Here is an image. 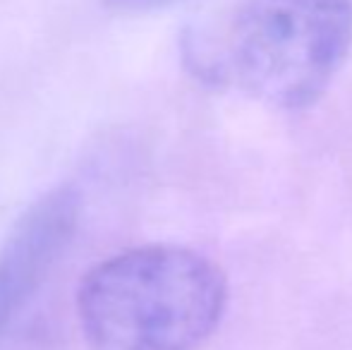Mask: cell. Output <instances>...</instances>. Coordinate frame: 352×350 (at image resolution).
Wrapping results in <instances>:
<instances>
[{
    "label": "cell",
    "mask_w": 352,
    "mask_h": 350,
    "mask_svg": "<svg viewBox=\"0 0 352 350\" xmlns=\"http://www.w3.org/2000/svg\"><path fill=\"white\" fill-rule=\"evenodd\" d=\"M226 276L177 245H144L96 264L77 290V314L98 350H195L226 309Z\"/></svg>",
    "instance_id": "obj_1"
},
{
    "label": "cell",
    "mask_w": 352,
    "mask_h": 350,
    "mask_svg": "<svg viewBox=\"0 0 352 350\" xmlns=\"http://www.w3.org/2000/svg\"><path fill=\"white\" fill-rule=\"evenodd\" d=\"M352 46V0H242L206 70L276 108L311 106Z\"/></svg>",
    "instance_id": "obj_2"
},
{
    "label": "cell",
    "mask_w": 352,
    "mask_h": 350,
    "mask_svg": "<svg viewBox=\"0 0 352 350\" xmlns=\"http://www.w3.org/2000/svg\"><path fill=\"white\" fill-rule=\"evenodd\" d=\"M79 195L60 187L29 206L0 248V343L72 238Z\"/></svg>",
    "instance_id": "obj_3"
},
{
    "label": "cell",
    "mask_w": 352,
    "mask_h": 350,
    "mask_svg": "<svg viewBox=\"0 0 352 350\" xmlns=\"http://www.w3.org/2000/svg\"><path fill=\"white\" fill-rule=\"evenodd\" d=\"M113 8L118 10H132V12H142V10H156L166 8V5L175 3V0H108Z\"/></svg>",
    "instance_id": "obj_4"
}]
</instances>
